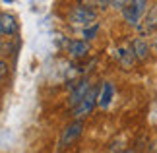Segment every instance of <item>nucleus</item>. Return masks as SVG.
I'll list each match as a JSON object with an SVG mask.
<instances>
[{"label":"nucleus","mask_w":157,"mask_h":153,"mask_svg":"<svg viewBox=\"0 0 157 153\" xmlns=\"http://www.w3.org/2000/svg\"><path fill=\"white\" fill-rule=\"evenodd\" d=\"M99 31V25H91V27H83V37L86 39H93Z\"/></svg>","instance_id":"9d476101"},{"label":"nucleus","mask_w":157,"mask_h":153,"mask_svg":"<svg viewBox=\"0 0 157 153\" xmlns=\"http://www.w3.org/2000/svg\"><path fill=\"white\" fill-rule=\"evenodd\" d=\"M146 6L147 2H144V0H138V2H130L124 6V20L132 23V25H136L138 21H140L142 14L146 12Z\"/></svg>","instance_id":"f03ea898"},{"label":"nucleus","mask_w":157,"mask_h":153,"mask_svg":"<svg viewBox=\"0 0 157 153\" xmlns=\"http://www.w3.org/2000/svg\"><path fill=\"white\" fill-rule=\"evenodd\" d=\"M147 52H149V48H147V43H144L142 39H136L134 43H132V54H134L136 58H147Z\"/></svg>","instance_id":"1a4fd4ad"},{"label":"nucleus","mask_w":157,"mask_h":153,"mask_svg":"<svg viewBox=\"0 0 157 153\" xmlns=\"http://www.w3.org/2000/svg\"><path fill=\"white\" fill-rule=\"evenodd\" d=\"M0 29H2L4 35H14L17 31L16 17L12 14H8V12H2V14H0Z\"/></svg>","instance_id":"0eeeda50"},{"label":"nucleus","mask_w":157,"mask_h":153,"mask_svg":"<svg viewBox=\"0 0 157 153\" xmlns=\"http://www.w3.org/2000/svg\"><path fill=\"white\" fill-rule=\"evenodd\" d=\"M66 48H68L72 58H83V56H87V52H89V45L86 41H68Z\"/></svg>","instance_id":"39448f33"},{"label":"nucleus","mask_w":157,"mask_h":153,"mask_svg":"<svg viewBox=\"0 0 157 153\" xmlns=\"http://www.w3.org/2000/svg\"><path fill=\"white\" fill-rule=\"evenodd\" d=\"M89 89H91V83H89L87 79H86V82H80V85L70 93V107H78V105H80V101L89 93Z\"/></svg>","instance_id":"423d86ee"},{"label":"nucleus","mask_w":157,"mask_h":153,"mask_svg":"<svg viewBox=\"0 0 157 153\" xmlns=\"http://www.w3.org/2000/svg\"><path fill=\"white\" fill-rule=\"evenodd\" d=\"M0 35H4V33H2V29H0Z\"/></svg>","instance_id":"ddd939ff"},{"label":"nucleus","mask_w":157,"mask_h":153,"mask_svg":"<svg viewBox=\"0 0 157 153\" xmlns=\"http://www.w3.org/2000/svg\"><path fill=\"white\" fill-rule=\"evenodd\" d=\"M97 99H99L97 89L91 87V89H89V93H87V95H86V97H83V99L80 101V105L74 107V116H76V118H83V116L91 114L93 107L97 105Z\"/></svg>","instance_id":"f257e3e1"},{"label":"nucleus","mask_w":157,"mask_h":153,"mask_svg":"<svg viewBox=\"0 0 157 153\" xmlns=\"http://www.w3.org/2000/svg\"><path fill=\"white\" fill-rule=\"evenodd\" d=\"M82 132H83V122H82V120L72 122L70 126H66V128H64L62 138H60V145H62V147L70 145L76 138H80V136H82Z\"/></svg>","instance_id":"7ed1b4c3"},{"label":"nucleus","mask_w":157,"mask_h":153,"mask_svg":"<svg viewBox=\"0 0 157 153\" xmlns=\"http://www.w3.org/2000/svg\"><path fill=\"white\" fill-rule=\"evenodd\" d=\"M95 20V12L91 8H86V6H78L72 14V21L74 23H82V25H87Z\"/></svg>","instance_id":"20e7f679"},{"label":"nucleus","mask_w":157,"mask_h":153,"mask_svg":"<svg viewBox=\"0 0 157 153\" xmlns=\"http://www.w3.org/2000/svg\"><path fill=\"white\" fill-rule=\"evenodd\" d=\"M113 95H114V87L111 82H105L103 85H101V93H99V99H97V105L101 109H109V105H111L113 101Z\"/></svg>","instance_id":"6e6552de"},{"label":"nucleus","mask_w":157,"mask_h":153,"mask_svg":"<svg viewBox=\"0 0 157 153\" xmlns=\"http://www.w3.org/2000/svg\"><path fill=\"white\" fill-rule=\"evenodd\" d=\"M6 72H8V64H6V60H0V79L6 76Z\"/></svg>","instance_id":"9b49d317"},{"label":"nucleus","mask_w":157,"mask_h":153,"mask_svg":"<svg viewBox=\"0 0 157 153\" xmlns=\"http://www.w3.org/2000/svg\"><path fill=\"white\" fill-rule=\"evenodd\" d=\"M124 153H134V151H132V149H126V151H124Z\"/></svg>","instance_id":"f8f14e48"}]
</instances>
